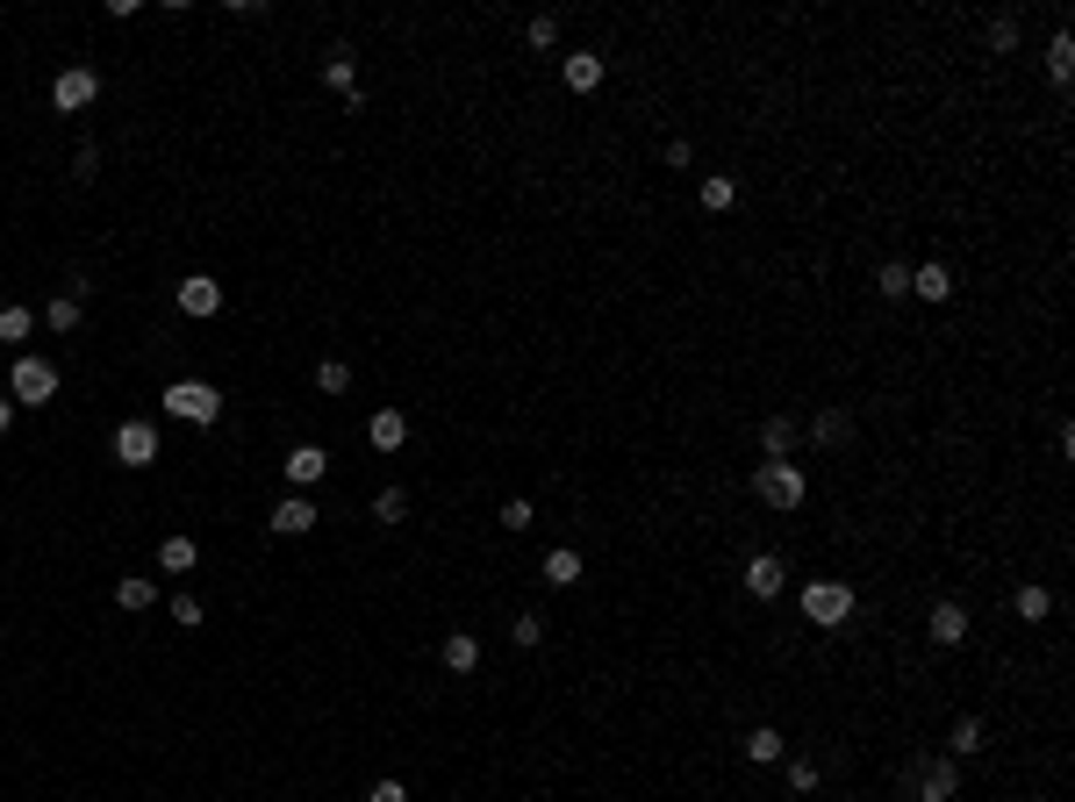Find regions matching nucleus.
<instances>
[{"label": "nucleus", "instance_id": "1", "mask_svg": "<svg viewBox=\"0 0 1075 802\" xmlns=\"http://www.w3.org/2000/svg\"><path fill=\"white\" fill-rule=\"evenodd\" d=\"M803 466L796 459H760V473H753V495L768 502V509H803Z\"/></svg>", "mask_w": 1075, "mask_h": 802}, {"label": "nucleus", "instance_id": "2", "mask_svg": "<svg viewBox=\"0 0 1075 802\" xmlns=\"http://www.w3.org/2000/svg\"><path fill=\"white\" fill-rule=\"evenodd\" d=\"M8 394H15V409H44V402H58V366L36 359V351H22L15 373H8Z\"/></svg>", "mask_w": 1075, "mask_h": 802}, {"label": "nucleus", "instance_id": "3", "mask_svg": "<svg viewBox=\"0 0 1075 802\" xmlns=\"http://www.w3.org/2000/svg\"><path fill=\"white\" fill-rule=\"evenodd\" d=\"M166 416H180V423L208 430V423L222 416V394L208 387V380H172V387H166Z\"/></svg>", "mask_w": 1075, "mask_h": 802}, {"label": "nucleus", "instance_id": "4", "mask_svg": "<svg viewBox=\"0 0 1075 802\" xmlns=\"http://www.w3.org/2000/svg\"><path fill=\"white\" fill-rule=\"evenodd\" d=\"M803 616H810L818 631H839V624L854 616V588L846 581H803Z\"/></svg>", "mask_w": 1075, "mask_h": 802}, {"label": "nucleus", "instance_id": "5", "mask_svg": "<svg viewBox=\"0 0 1075 802\" xmlns=\"http://www.w3.org/2000/svg\"><path fill=\"white\" fill-rule=\"evenodd\" d=\"M961 795V760H918L911 767V802H954Z\"/></svg>", "mask_w": 1075, "mask_h": 802}, {"label": "nucleus", "instance_id": "6", "mask_svg": "<svg viewBox=\"0 0 1075 802\" xmlns=\"http://www.w3.org/2000/svg\"><path fill=\"white\" fill-rule=\"evenodd\" d=\"M94 94H101V72L94 65H65L51 79V108L58 115H80V108H94Z\"/></svg>", "mask_w": 1075, "mask_h": 802}, {"label": "nucleus", "instance_id": "7", "mask_svg": "<svg viewBox=\"0 0 1075 802\" xmlns=\"http://www.w3.org/2000/svg\"><path fill=\"white\" fill-rule=\"evenodd\" d=\"M115 466H130V473L158 466V423H115Z\"/></svg>", "mask_w": 1075, "mask_h": 802}, {"label": "nucleus", "instance_id": "8", "mask_svg": "<svg viewBox=\"0 0 1075 802\" xmlns=\"http://www.w3.org/2000/svg\"><path fill=\"white\" fill-rule=\"evenodd\" d=\"M782 588H789V559H782V552H753V559H746V595L753 602H774Z\"/></svg>", "mask_w": 1075, "mask_h": 802}, {"label": "nucleus", "instance_id": "9", "mask_svg": "<svg viewBox=\"0 0 1075 802\" xmlns=\"http://www.w3.org/2000/svg\"><path fill=\"white\" fill-rule=\"evenodd\" d=\"M172 301H180V316L201 323V316H216V308H222V280L216 273H187L180 287H172Z\"/></svg>", "mask_w": 1075, "mask_h": 802}, {"label": "nucleus", "instance_id": "10", "mask_svg": "<svg viewBox=\"0 0 1075 802\" xmlns=\"http://www.w3.org/2000/svg\"><path fill=\"white\" fill-rule=\"evenodd\" d=\"M316 516H323V509H316L308 495H280V509L266 516V530H273V538H308V530H316Z\"/></svg>", "mask_w": 1075, "mask_h": 802}, {"label": "nucleus", "instance_id": "11", "mask_svg": "<svg viewBox=\"0 0 1075 802\" xmlns=\"http://www.w3.org/2000/svg\"><path fill=\"white\" fill-rule=\"evenodd\" d=\"M796 444H803L796 416H768V423H760V459H796Z\"/></svg>", "mask_w": 1075, "mask_h": 802}, {"label": "nucleus", "instance_id": "12", "mask_svg": "<svg viewBox=\"0 0 1075 802\" xmlns=\"http://www.w3.org/2000/svg\"><path fill=\"white\" fill-rule=\"evenodd\" d=\"M323 473H330V452H323V444H294V452H288V488H316Z\"/></svg>", "mask_w": 1075, "mask_h": 802}, {"label": "nucleus", "instance_id": "13", "mask_svg": "<svg viewBox=\"0 0 1075 802\" xmlns=\"http://www.w3.org/2000/svg\"><path fill=\"white\" fill-rule=\"evenodd\" d=\"M560 79H566V94H596V86H602V58L596 51H566L560 58Z\"/></svg>", "mask_w": 1075, "mask_h": 802}, {"label": "nucleus", "instance_id": "14", "mask_svg": "<svg viewBox=\"0 0 1075 802\" xmlns=\"http://www.w3.org/2000/svg\"><path fill=\"white\" fill-rule=\"evenodd\" d=\"M366 437H374V452H402V444H410V416L402 409H374Z\"/></svg>", "mask_w": 1075, "mask_h": 802}, {"label": "nucleus", "instance_id": "15", "mask_svg": "<svg viewBox=\"0 0 1075 802\" xmlns=\"http://www.w3.org/2000/svg\"><path fill=\"white\" fill-rule=\"evenodd\" d=\"M925 631H932V645H961V638H968V609H961V602H939V609L925 616Z\"/></svg>", "mask_w": 1075, "mask_h": 802}, {"label": "nucleus", "instance_id": "16", "mask_svg": "<svg viewBox=\"0 0 1075 802\" xmlns=\"http://www.w3.org/2000/svg\"><path fill=\"white\" fill-rule=\"evenodd\" d=\"M746 760L753 767H774V760H789V738L774 731V724H753L746 731Z\"/></svg>", "mask_w": 1075, "mask_h": 802}, {"label": "nucleus", "instance_id": "17", "mask_svg": "<svg viewBox=\"0 0 1075 802\" xmlns=\"http://www.w3.org/2000/svg\"><path fill=\"white\" fill-rule=\"evenodd\" d=\"M438 659H444V674H474V666H480V638L474 631H452L438 645Z\"/></svg>", "mask_w": 1075, "mask_h": 802}, {"label": "nucleus", "instance_id": "18", "mask_svg": "<svg viewBox=\"0 0 1075 802\" xmlns=\"http://www.w3.org/2000/svg\"><path fill=\"white\" fill-rule=\"evenodd\" d=\"M846 437H854V416H846V409H818V423H810V444H818V452H839Z\"/></svg>", "mask_w": 1075, "mask_h": 802}, {"label": "nucleus", "instance_id": "19", "mask_svg": "<svg viewBox=\"0 0 1075 802\" xmlns=\"http://www.w3.org/2000/svg\"><path fill=\"white\" fill-rule=\"evenodd\" d=\"M323 86H330V94H344V101H352V94H358V58L344 51V44H338V51L323 58Z\"/></svg>", "mask_w": 1075, "mask_h": 802}, {"label": "nucleus", "instance_id": "20", "mask_svg": "<svg viewBox=\"0 0 1075 802\" xmlns=\"http://www.w3.org/2000/svg\"><path fill=\"white\" fill-rule=\"evenodd\" d=\"M1047 79H1054V86H1068V79H1075V36H1068V29L1047 36Z\"/></svg>", "mask_w": 1075, "mask_h": 802}, {"label": "nucleus", "instance_id": "21", "mask_svg": "<svg viewBox=\"0 0 1075 802\" xmlns=\"http://www.w3.org/2000/svg\"><path fill=\"white\" fill-rule=\"evenodd\" d=\"M158 602V581H144V573H122L115 581V609H130V616H144Z\"/></svg>", "mask_w": 1075, "mask_h": 802}, {"label": "nucleus", "instance_id": "22", "mask_svg": "<svg viewBox=\"0 0 1075 802\" xmlns=\"http://www.w3.org/2000/svg\"><path fill=\"white\" fill-rule=\"evenodd\" d=\"M911 294H918V301H946V294H954V273H946V266H911Z\"/></svg>", "mask_w": 1075, "mask_h": 802}, {"label": "nucleus", "instance_id": "23", "mask_svg": "<svg viewBox=\"0 0 1075 802\" xmlns=\"http://www.w3.org/2000/svg\"><path fill=\"white\" fill-rule=\"evenodd\" d=\"M1011 609L1025 616V624H1047V616H1054V588H1040V581H1025L1018 595H1011Z\"/></svg>", "mask_w": 1075, "mask_h": 802}, {"label": "nucleus", "instance_id": "24", "mask_svg": "<svg viewBox=\"0 0 1075 802\" xmlns=\"http://www.w3.org/2000/svg\"><path fill=\"white\" fill-rule=\"evenodd\" d=\"M990 745V731H982V717H961L954 738H946V760H975V752Z\"/></svg>", "mask_w": 1075, "mask_h": 802}, {"label": "nucleus", "instance_id": "25", "mask_svg": "<svg viewBox=\"0 0 1075 802\" xmlns=\"http://www.w3.org/2000/svg\"><path fill=\"white\" fill-rule=\"evenodd\" d=\"M158 566H166V573H194V566H201V545H194V538H166V545H158Z\"/></svg>", "mask_w": 1075, "mask_h": 802}, {"label": "nucleus", "instance_id": "26", "mask_svg": "<svg viewBox=\"0 0 1075 802\" xmlns=\"http://www.w3.org/2000/svg\"><path fill=\"white\" fill-rule=\"evenodd\" d=\"M44 323H51L58 337H72V330L86 323V301H72V294H51V308H44Z\"/></svg>", "mask_w": 1075, "mask_h": 802}, {"label": "nucleus", "instance_id": "27", "mask_svg": "<svg viewBox=\"0 0 1075 802\" xmlns=\"http://www.w3.org/2000/svg\"><path fill=\"white\" fill-rule=\"evenodd\" d=\"M875 294H882V301H911V266L904 258H889L882 273H875Z\"/></svg>", "mask_w": 1075, "mask_h": 802}, {"label": "nucleus", "instance_id": "28", "mask_svg": "<svg viewBox=\"0 0 1075 802\" xmlns=\"http://www.w3.org/2000/svg\"><path fill=\"white\" fill-rule=\"evenodd\" d=\"M29 330H36V308H22V301L0 308V344H29Z\"/></svg>", "mask_w": 1075, "mask_h": 802}, {"label": "nucleus", "instance_id": "29", "mask_svg": "<svg viewBox=\"0 0 1075 802\" xmlns=\"http://www.w3.org/2000/svg\"><path fill=\"white\" fill-rule=\"evenodd\" d=\"M546 581H552V588H574V581H581V552H574V545L546 552Z\"/></svg>", "mask_w": 1075, "mask_h": 802}, {"label": "nucleus", "instance_id": "30", "mask_svg": "<svg viewBox=\"0 0 1075 802\" xmlns=\"http://www.w3.org/2000/svg\"><path fill=\"white\" fill-rule=\"evenodd\" d=\"M732 201H738V180H732V172H710V180H703V208H710V215H724Z\"/></svg>", "mask_w": 1075, "mask_h": 802}, {"label": "nucleus", "instance_id": "31", "mask_svg": "<svg viewBox=\"0 0 1075 802\" xmlns=\"http://www.w3.org/2000/svg\"><path fill=\"white\" fill-rule=\"evenodd\" d=\"M496 523H502V530H510V538H524V530H530V523H538V509H530V502H524V495H510V502H502V509H496Z\"/></svg>", "mask_w": 1075, "mask_h": 802}, {"label": "nucleus", "instance_id": "32", "mask_svg": "<svg viewBox=\"0 0 1075 802\" xmlns=\"http://www.w3.org/2000/svg\"><path fill=\"white\" fill-rule=\"evenodd\" d=\"M818 781H824V767L810 760V752H803V760H789V788H796V795H818Z\"/></svg>", "mask_w": 1075, "mask_h": 802}, {"label": "nucleus", "instance_id": "33", "mask_svg": "<svg viewBox=\"0 0 1075 802\" xmlns=\"http://www.w3.org/2000/svg\"><path fill=\"white\" fill-rule=\"evenodd\" d=\"M510 638H516V645H546V616H538V609H516V624H510Z\"/></svg>", "mask_w": 1075, "mask_h": 802}, {"label": "nucleus", "instance_id": "34", "mask_svg": "<svg viewBox=\"0 0 1075 802\" xmlns=\"http://www.w3.org/2000/svg\"><path fill=\"white\" fill-rule=\"evenodd\" d=\"M402 516H410V495H402V488H380L374 495V523H402Z\"/></svg>", "mask_w": 1075, "mask_h": 802}, {"label": "nucleus", "instance_id": "35", "mask_svg": "<svg viewBox=\"0 0 1075 802\" xmlns=\"http://www.w3.org/2000/svg\"><path fill=\"white\" fill-rule=\"evenodd\" d=\"M990 51H997V58L1018 51V15H990Z\"/></svg>", "mask_w": 1075, "mask_h": 802}, {"label": "nucleus", "instance_id": "36", "mask_svg": "<svg viewBox=\"0 0 1075 802\" xmlns=\"http://www.w3.org/2000/svg\"><path fill=\"white\" fill-rule=\"evenodd\" d=\"M316 387H323V394H344V387H352V366H344V359H323V366H316Z\"/></svg>", "mask_w": 1075, "mask_h": 802}, {"label": "nucleus", "instance_id": "37", "mask_svg": "<svg viewBox=\"0 0 1075 802\" xmlns=\"http://www.w3.org/2000/svg\"><path fill=\"white\" fill-rule=\"evenodd\" d=\"M524 44H530V51H552V44H560V15H538L524 29Z\"/></svg>", "mask_w": 1075, "mask_h": 802}, {"label": "nucleus", "instance_id": "38", "mask_svg": "<svg viewBox=\"0 0 1075 802\" xmlns=\"http://www.w3.org/2000/svg\"><path fill=\"white\" fill-rule=\"evenodd\" d=\"M201 602H194V595H172V624H180V631H201Z\"/></svg>", "mask_w": 1075, "mask_h": 802}, {"label": "nucleus", "instance_id": "39", "mask_svg": "<svg viewBox=\"0 0 1075 802\" xmlns=\"http://www.w3.org/2000/svg\"><path fill=\"white\" fill-rule=\"evenodd\" d=\"M94 172H101V151H94V144H80V151H72V180H94Z\"/></svg>", "mask_w": 1075, "mask_h": 802}, {"label": "nucleus", "instance_id": "40", "mask_svg": "<svg viewBox=\"0 0 1075 802\" xmlns=\"http://www.w3.org/2000/svg\"><path fill=\"white\" fill-rule=\"evenodd\" d=\"M366 802H410V788H402V781H374V795H366Z\"/></svg>", "mask_w": 1075, "mask_h": 802}, {"label": "nucleus", "instance_id": "41", "mask_svg": "<svg viewBox=\"0 0 1075 802\" xmlns=\"http://www.w3.org/2000/svg\"><path fill=\"white\" fill-rule=\"evenodd\" d=\"M15 430V394H0V437Z\"/></svg>", "mask_w": 1075, "mask_h": 802}]
</instances>
